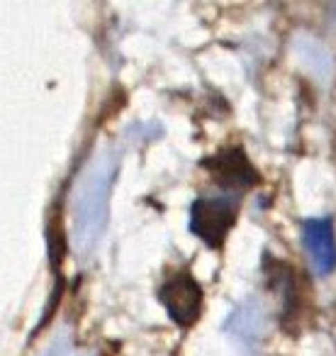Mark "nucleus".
<instances>
[{
    "mask_svg": "<svg viewBox=\"0 0 336 356\" xmlns=\"http://www.w3.org/2000/svg\"><path fill=\"white\" fill-rule=\"evenodd\" d=\"M239 215L237 195H208L198 198L190 208V232L203 239L210 249H222L229 229Z\"/></svg>",
    "mask_w": 336,
    "mask_h": 356,
    "instance_id": "nucleus-1",
    "label": "nucleus"
},
{
    "mask_svg": "<svg viewBox=\"0 0 336 356\" xmlns=\"http://www.w3.org/2000/svg\"><path fill=\"white\" fill-rule=\"evenodd\" d=\"M158 300L163 302L168 317L180 330H190L203 315L205 296L200 283L188 271H178L174 276H168L166 283L158 288Z\"/></svg>",
    "mask_w": 336,
    "mask_h": 356,
    "instance_id": "nucleus-2",
    "label": "nucleus"
},
{
    "mask_svg": "<svg viewBox=\"0 0 336 356\" xmlns=\"http://www.w3.org/2000/svg\"><path fill=\"white\" fill-rule=\"evenodd\" d=\"M110 181H112V163L108 159L98 161L90 171H85L83 184L78 188V200H76V218H78L81 237L88 234V229L95 234V229H100V225H103Z\"/></svg>",
    "mask_w": 336,
    "mask_h": 356,
    "instance_id": "nucleus-3",
    "label": "nucleus"
},
{
    "mask_svg": "<svg viewBox=\"0 0 336 356\" xmlns=\"http://www.w3.org/2000/svg\"><path fill=\"white\" fill-rule=\"evenodd\" d=\"M302 242L312 259V266L319 276H329L336 268V239L329 218L307 220L302 225Z\"/></svg>",
    "mask_w": 336,
    "mask_h": 356,
    "instance_id": "nucleus-4",
    "label": "nucleus"
},
{
    "mask_svg": "<svg viewBox=\"0 0 336 356\" xmlns=\"http://www.w3.org/2000/svg\"><path fill=\"white\" fill-rule=\"evenodd\" d=\"M205 166L212 171L224 188H249L258 181V173L249 163L246 154L234 149V152H224L217 159H210Z\"/></svg>",
    "mask_w": 336,
    "mask_h": 356,
    "instance_id": "nucleus-5",
    "label": "nucleus"
}]
</instances>
